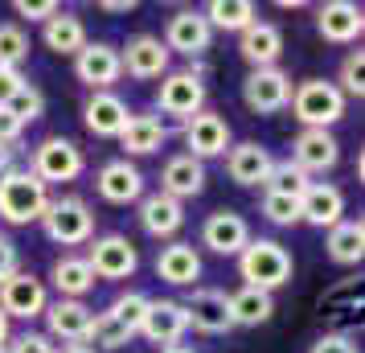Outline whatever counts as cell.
Masks as SVG:
<instances>
[{"mask_svg":"<svg viewBox=\"0 0 365 353\" xmlns=\"http://www.w3.org/2000/svg\"><path fill=\"white\" fill-rule=\"evenodd\" d=\"M140 226H144V235L152 238H173L177 230L185 226V205L173 202V198H165L160 189L156 193H148V198H140Z\"/></svg>","mask_w":365,"mask_h":353,"instance_id":"cell-25","label":"cell"},{"mask_svg":"<svg viewBox=\"0 0 365 353\" xmlns=\"http://www.w3.org/2000/svg\"><path fill=\"white\" fill-rule=\"evenodd\" d=\"M4 111H9V116L17 119L21 128H25V123H34V119H41V111H46V95H41V91H37V86H21L17 95H13V99L4 103Z\"/></svg>","mask_w":365,"mask_h":353,"instance_id":"cell-37","label":"cell"},{"mask_svg":"<svg viewBox=\"0 0 365 353\" xmlns=\"http://www.w3.org/2000/svg\"><path fill=\"white\" fill-rule=\"evenodd\" d=\"M308 185H312V177H308L299 165H292V160H275V165H271V173H267V181H263V193L299 198Z\"/></svg>","mask_w":365,"mask_h":353,"instance_id":"cell-35","label":"cell"},{"mask_svg":"<svg viewBox=\"0 0 365 353\" xmlns=\"http://www.w3.org/2000/svg\"><path fill=\"white\" fill-rule=\"evenodd\" d=\"M41 226H46L50 242H58V247H83V242L95 238V214L74 193L70 198H50L46 214H41Z\"/></svg>","mask_w":365,"mask_h":353,"instance_id":"cell-4","label":"cell"},{"mask_svg":"<svg viewBox=\"0 0 365 353\" xmlns=\"http://www.w3.org/2000/svg\"><path fill=\"white\" fill-rule=\"evenodd\" d=\"M324 247H329V259L341 263V267L361 263L365 259V226H361V218H341L329 230V242H324Z\"/></svg>","mask_w":365,"mask_h":353,"instance_id":"cell-30","label":"cell"},{"mask_svg":"<svg viewBox=\"0 0 365 353\" xmlns=\"http://www.w3.org/2000/svg\"><path fill=\"white\" fill-rule=\"evenodd\" d=\"M128 116H132L128 103L119 99V95H111V91H95L83 107V123L91 135H119L123 123H128Z\"/></svg>","mask_w":365,"mask_h":353,"instance_id":"cell-27","label":"cell"},{"mask_svg":"<svg viewBox=\"0 0 365 353\" xmlns=\"http://www.w3.org/2000/svg\"><path fill=\"white\" fill-rule=\"evenodd\" d=\"M132 337L119 329L115 320L107 317V312H95V320H91V333H86V345H95V349H123Z\"/></svg>","mask_w":365,"mask_h":353,"instance_id":"cell-38","label":"cell"},{"mask_svg":"<svg viewBox=\"0 0 365 353\" xmlns=\"http://www.w3.org/2000/svg\"><path fill=\"white\" fill-rule=\"evenodd\" d=\"M0 353H4V349H0Z\"/></svg>","mask_w":365,"mask_h":353,"instance_id":"cell-51","label":"cell"},{"mask_svg":"<svg viewBox=\"0 0 365 353\" xmlns=\"http://www.w3.org/2000/svg\"><path fill=\"white\" fill-rule=\"evenodd\" d=\"M296 119L304 128H324L329 132L336 119L345 116V95L336 91V83L329 78H304V83L292 91V103H287Z\"/></svg>","mask_w":365,"mask_h":353,"instance_id":"cell-3","label":"cell"},{"mask_svg":"<svg viewBox=\"0 0 365 353\" xmlns=\"http://www.w3.org/2000/svg\"><path fill=\"white\" fill-rule=\"evenodd\" d=\"M242 103H247L255 116H275L292 103V78L279 66L267 70H250L247 83H242Z\"/></svg>","mask_w":365,"mask_h":353,"instance_id":"cell-7","label":"cell"},{"mask_svg":"<svg viewBox=\"0 0 365 353\" xmlns=\"http://www.w3.org/2000/svg\"><path fill=\"white\" fill-rule=\"evenodd\" d=\"M4 353H58V345L46 333H21L13 337V345H4Z\"/></svg>","mask_w":365,"mask_h":353,"instance_id":"cell-41","label":"cell"},{"mask_svg":"<svg viewBox=\"0 0 365 353\" xmlns=\"http://www.w3.org/2000/svg\"><path fill=\"white\" fill-rule=\"evenodd\" d=\"M58 353H95V349H91V345H62Z\"/></svg>","mask_w":365,"mask_h":353,"instance_id":"cell-49","label":"cell"},{"mask_svg":"<svg viewBox=\"0 0 365 353\" xmlns=\"http://www.w3.org/2000/svg\"><path fill=\"white\" fill-rule=\"evenodd\" d=\"M345 218V193L329 181H312V185L299 193V222H308V226H336V222Z\"/></svg>","mask_w":365,"mask_h":353,"instance_id":"cell-20","label":"cell"},{"mask_svg":"<svg viewBox=\"0 0 365 353\" xmlns=\"http://www.w3.org/2000/svg\"><path fill=\"white\" fill-rule=\"evenodd\" d=\"M21 132H25V128H21V123L9 116L4 107H0V148H13V144L21 140Z\"/></svg>","mask_w":365,"mask_h":353,"instance_id":"cell-46","label":"cell"},{"mask_svg":"<svg viewBox=\"0 0 365 353\" xmlns=\"http://www.w3.org/2000/svg\"><path fill=\"white\" fill-rule=\"evenodd\" d=\"M74 74H78V83L91 86V95H95V91H111V86L123 78L119 50L107 46V41H86L83 50L74 53Z\"/></svg>","mask_w":365,"mask_h":353,"instance_id":"cell-9","label":"cell"},{"mask_svg":"<svg viewBox=\"0 0 365 353\" xmlns=\"http://www.w3.org/2000/svg\"><path fill=\"white\" fill-rule=\"evenodd\" d=\"M95 189H99L103 202L111 205H128L144 198V173L132 165V160H107L95 177Z\"/></svg>","mask_w":365,"mask_h":353,"instance_id":"cell-19","label":"cell"},{"mask_svg":"<svg viewBox=\"0 0 365 353\" xmlns=\"http://www.w3.org/2000/svg\"><path fill=\"white\" fill-rule=\"evenodd\" d=\"M46 329H50V341H66V345H86V333H91V320L95 312L86 308L83 300H53L46 304Z\"/></svg>","mask_w":365,"mask_h":353,"instance_id":"cell-15","label":"cell"},{"mask_svg":"<svg viewBox=\"0 0 365 353\" xmlns=\"http://www.w3.org/2000/svg\"><path fill=\"white\" fill-rule=\"evenodd\" d=\"M238 275L247 280V287L275 292V287L292 284V255L275 238H250L238 251Z\"/></svg>","mask_w":365,"mask_h":353,"instance_id":"cell-1","label":"cell"},{"mask_svg":"<svg viewBox=\"0 0 365 353\" xmlns=\"http://www.w3.org/2000/svg\"><path fill=\"white\" fill-rule=\"evenodd\" d=\"M201 189H205V165L201 160H193L189 152L165 160V168H160V193L165 198L185 202V198H197Z\"/></svg>","mask_w":365,"mask_h":353,"instance_id":"cell-23","label":"cell"},{"mask_svg":"<svg viewBox=\"0 0 365 353\" xmlns=\"http://www.w3.org/2000/svg\"><path fill=\"white\" fill-rule=\"evenodd\" d=\"M160 353H197V349H189V345H165Z\"/></svg>","mask_w":365,"mask_h":353,"instance_id":"cell-50","label":"cell"},{"mask_svg":"<svg viewBox=\"0 0 365 353\" xmlns=\"http://www.w3.org/2000/svg\"><path fill=\"white\" fill-rule=\"evenodd\" d=\"M201 17L210 21V29H226V34H242L259 21V9L250 0H210Z\"/></svg>","mask_w":365,"mask_h":353,"instance_id":"cell-33","label":"cell"},{"mask_svg":"<svg viewBox=\"0 0 365 353\" xmlns=\"http://www.w3.org/2000/svg\"><path fill=\"white\" fill-rule=\"evenodd\" d=\"M21 86H25V74H21V70H4V66H0V107L13 99Z\"/></svg>","mask_w":365,"mask_h":353,"instance_id":"cell-45","label":"cell"},{"mask_svg":"<svg viewBox=\"0 0 365 353\" xmlns=\"http://www.w3.org/2000/svg\"><path fill=\"white\" fill-rule=\"evenodd\" d=\"M46 284L37 280L34 271H13L4 284H0V312L13 320H34L46 312Z\"/></svg>","mask_w":365,"mask_h":353,"instance_id":"cell-11","label":"cell"},{"mask_svg":"<svg viewBox=\"0 0 365 353\" xmlns=\"http://www.w3.org/2000/svg\"><path fill=\"white\" fill-rule=\"evenodd\" d=\"M156 107L165 111V116H197L205 111V83H201V74L193 70H173L160 78V91H156Z\"/></svg>","mask_w":365,"mask_h":353,"instance_id":"cell-6","label":"cell"},{"mask_svg":"<svg viewBox=\"0 0 365 353\" xmlns=\"http://www.w3.org/2000/svg\"><path fill=\"white\" fill-rule=\"evenodd\" d=\"M156 275L173 287H193L201 280V255L193 251V242H168L156 255Z\"/></svg>","mask_w":365,"mask_h":353,"instance_id":"cell-26","label":"cell"},{"mask_svg":"<svg viewBox=\"0 0 365 353\" xmlns=\"http://www.w3.org/2000/svg\"><path fill=\"white\" fill-rule=\"evenodd\" d=\"M365 29V17L357 4H349V0H329V4H320L316 9V34L332 41V46H353Z\"/></svg>","mask_w":365,"mask_h":353,"instance_id":"cell-18","label":"cell"},{"mask_svg":"<svg viewBox=\"0 0 365 353\" xmlns=\"http://www.w3.org/2000/svg\"><path fill=\"white\" fill-rule=\"evenodd\" d=\"M168 140V128L160 123L156 116H128V123H123V132H119V144H123V152L128 156H148V152H156L160 144ZM123 156V160H128Z\"/></svg>","mask_w":365,"mask_h":353,"instance_id":"cell-29","label":"cell"},{"mask_svg":"<svg viewBox=\"0 0 365 353\" xmlns=\"http://www.w3.org/2000/svg\"><path fill=\"white\" fill-rule=\"evenodd\" d=\"M4 345H9V317L0 312V349H4Z\"/></svg>","mask_w":365,"mask_h":353,"instance_id":"cell-48","label":"cell"},{"mask_svg":"<svg viewBox=\"0 0 365 353\" xmlns=\"http://www.w3.org/2000/svg\"><path fill=\"white\" fill-rule=\"evenodd\" d=\"M41 41H46L53 53H70V58H74V53L86 46V25L74 17V13H62V9H58V13L46 21V29H41Z\"/></svg>","mask_w":365,"mask_h":353,"instance_id":"cell-32","label":"cell"},{"mask_svg":"<svg viewBox=\"0 0 365 353\" xmlns=\"http://www.w3.org/2000/svg\"><path fill=\"white\" fill-rule=\"evenodd\" d=\"M103 9H107V13H132L135 4H132V0H107Z\"/></svg>","mask_w":365,"mask_h":353,"instance_id":"cell-47","label":"cell"},{"mask_svg":"<svg viewBox=\"0 0 365 353\" xmlns=\"http://www.w3.org/2000/svg\"><path fill=\"white\" fill-rule=\"evenodd\" d=\"M86 263L95 271V280H128L140 267V251L132 247V238L123 235H99L91 242Z\"/></svg>","mask_w":365,"mask_h":353,"instance_id":"cell-8","label":"cell"},{"mask_svg":"<svg viewBox=\"0 0 365 353\" xmlns=\"http://www.w3.org/2000/svg\"><path fill=\"white\" fill-rule=\"evenodd\" d=\"M214 46V29H210V21L193 13V9H181V13H173L165 25V50L173 53H185V58H201V53Z\"/></svg>","mask_w":365,"mask_h":353,"instance_id":"cell-12","label":"cell"},{"mask_svg":"<svg viewBox=\"0 0 365 353\" xmlns=\"http://www.w3.org/2000/svg\"><path fill=\"white\" fill-rule=\"evenodd\" d=\"M275 317V300H271V292H259V287H238L230 292V320L234 324H242V329H255V324H267V320Z\"/></svg>","mask_w":365,"mask_h":353,"instance_id":"cell-31","label":"cell"},{"mask_svg":"<svg viewBox=\"0 0 365 353\" xmlns=\"http://www.w3.org/2000/svg\"><path fill=\"white\" fill-rule=\"evenodd\" d=\"M17 13H21V17L41 21V25H46V21L58 13V4H53V0H17Z\"/></svg>","mask_w":365,"mask_h":353,"instance_id":"cell-43","label":"cell"},{"mask_svg":"<svg viewBox=\"0 0 365 353\" xmlns=\"http://www.w3.org/2000/svg\"><path fill=\"white\" fill-rule=\"evenodd\" d=\"M201 242L214 255H238L250 242V226H247V218L234 214V210H214V214L205 218V226H201Z\"/></svg>","mask_w":365,"mask_h":353,"instance_id":"cell-21","label":"cell"},{"mask_svg":"<svg viewBox=\"0 0 365 353\" xmlns=\"http://www.w3.org/2000/svg\"><path fill=\"white\" fill-rule=\"evenodd\" d=\"M53 287H58V300H83L86 292L95 287V271L86 263V255H62L50 271Z\"/></svg>","mask_w":365,"mask_h":353,"instance_id":"cell-28","label":"cell"},{"mask_svg":"<svg viewBox=\"0 0 365 353\" xmlns=\"http://www.w3.org/2000/svg\"><path fill=\"white\" fill-rule=\"evenodd\" d=\"M341 95H365V53L361 50H349L345 62H341V86H336Z\"/></svg>","mask_w":365,"mask_h":353,"instance_id":"cell-39","label":"cell"},{"mask_svg":"<svg viewBox=\"0 0 365 353\" xmlns=\"http://www.w3.org/2000/svg\"><path fill=\"white\" fill-rule=\"evenodd\" d=\"M238 53H242L255 70L275 66V62H279V53H283L279 25H271V21H255L250 29H242V34H238Z\"/></svg>","mask_w":365,"mask_h":353,"instance_id":"cell-24","label":"cell"},{"mask_svg":"<svg viewBox=\"0 0 365 353\" xmlns=\"http://www.w3.org/2000/svg\"><path fill=\"white\" fill-rule=\"evenodd\" d=\"M119 62H123V70H128L132 78H140V83H152V78H165L168 74V50H165V41L152 37V34H135L132 41L123 46Z\"/></svg>","mask_w":365,"mask_h":353,"instance_id":"cell-16","label":"cell"},{"mask_svg":"<svg viewBox=\"0 0 365 353\" xmlns=\"http://www.w3.org/2000/svg\"><path fill=\"white\" fill-rule=\"evenodd\" d=\"M50 205V189L37 181L29 168H9L0 173V218L9 226H29V222H41Z\"/></svg>","mask_w":365,"mask_h":353,"instance_id":"cell-2","label":"cell"},{"mask_svg":"<svg viewBox=\"0 0 365 353\" xmlns=\"http://www.w3.org/2000/svg\"><path fill=\"white\" fill-rule=\"evenodd\" d=\"M13 271H21V259H17V247H13V238L0 235V284L13 275Z\"/></svg>","mask_w":365,"mask_h":353,"instance_id":"cell-44","label":"cell"},{"mask_svg":"<svg viewBox=\"0 0 365 353\" xmlns=\"http://www.w3.org/2000/svg\"><path fill=\"white\" fill-rule=\"evenodd\" d=\"M140 333L148 337L152 345H181L189 333V317H185L181 300H148V312L140 320Z\"/></svg>","mask_w":365,"mask_h":353,"instance_id":"cell-14","label":"cell"},{"mask_svg":"<svg viewBox=\"0 0 365 353\" xmlns=\"http://www.w3.org/2000/svg\"><path fill=\"white\" fill-rule=\"evenodd\" d=\"M271 165H275V156L263 144H255V140L230 144V152H226V173H230L234 185H263Z\"/></svg>","mask_w":365,"mask_h":353,"instance_id":"cell-22","label":"cell"},{"mask_svg":"<svg viewBox=\"0 0 365 353\" xmlns=\"http://www.w3.org/2000/svg\"><path fill=\"white\" fill-rule=\"evenodd\" d=\"M25 58H29V37L21 34V25L4 21V25H0V66L4 70H21Z\"/></svg>","mask_w":365,"mask_h":353,"instance_id":"cell-36","label":"cell"},{"mask_svg":"<svg viewBox=\"0 0 365 353\" xmlns=\"http://www.w3.org/2000/svg\"><path fill=\"white\" fill-rule=\"evenodd\" d=\"M263 218L275 222V226H296V222H299V198L263 193Z\"/></svg>","mask_w":365,"mask_h":353,"instance_id":"cell-40","label":"cell"},{"mask_svg":"<svg viewBox=\"0 0 365 353\" xmlns=\"http://www.w3.org/2000/svg\"><path fill=\"white\" fill-rule=\"evenodd\" d=\"M185 317H189V329L197 333H210V337H222L234 329L230 320V296L222 287H193V296L181 304Z\"/></svg>","mask_w":365,"mask_h":353,"instance_id":"cell-10","label":"cell"},{"mask_svg":"<svg viewBox=\"0 0 365 353\" xmlns=\"http://www.w3.org/2000/svg\"><path fill=\"white\" fill-rule=\"evenodd\" d=\"M144 312H148V296H144V292H135V287L119 292L115 300H111V308H107V317L115 320L128 337L140 333V320H144Z\"/></svg>","mask_w":365,"mask_h":353,"instance_id":"cell-34","label":"cell"},{"mask_svg":"<svg viewBox=\"0 0 365 353\" xmlns=\"http://www.w3.org/2000/svg\"><path fill=\"white\" fill-rule=\"evenodd\" d=\"M336 160H341V144H336V135L324 132V128H304V132L292 140V165H299L308 177H312V173H329Z\"/></svg>","mask_w":365,"mask_h":353,"instance_id":"cell-17","label":"cell"},{"mask_svg":"<svg viewBox=\"0 0 365 353\" xmlns=\"http://www.w3.org/2000/svg\"><path fill=\"white\" fill-rule=\"evenodd\" d=\"M308 353H361V349H357V341L345 337V333H324L308 345Z\"/></svg>","mask_w":365,"mask_h":353,"instance_id":"cell-42","label":"cell"},{"mask_svg":"<svg viewBox=\"0 0 365 353\" xmlns=\"http://www.w3.org/2000/svg\"><path fill=\"white\" fill-rule=\"evenodd\" d=\"M86 168V156L83 148L66 140V135H50L34 148V160H29V173H34L41 185H62V181H74L78 173Z\"/></svg>","mask_w":365,"mask_h":353,"instance_id":"cell-5","label":"cell"},{"mask_svg":"<svg viewBox=\"0 0 365 353\" xmlns=\"http://www.w3.org/2000/svg\"><path fill=\"white\" fill-rule=\"evenodd\" d=\"M185 148L193 160H205V156H222L230 148V123L217 111H197V116L185 119Z\"/></svg>","mask_w":365,"mask_h":353,"instance_id":"cell-13","label":"cell"}]
</instances>
